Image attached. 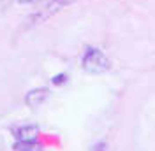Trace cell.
Here are the masks:
<instances>
[{"instance_id":"obj_7","label":"cell","mask_w":155,"mask_h":151,"mask_svg":"<svg viewBox=\"0 0 155 151\" xmlns=\"http://www.w3.org/2000/svg\"><path fill=\"white\" fill-rule=\"evenodd\" d=\"M92 151H107V146H106V142H97L95 146L92 148Z\"/></svg>"},{"instance_id":"obj_3","label":"cell","mask_w":155,"mask_h":151,"mask_svg":"<svg viewBox=\"0 0 155 151\" xmlns=\"http://www.w3.org/2000/svg\"><path fill=\"white\" fill-rule=\"evenodd\" d=\"M39 125L35 123H25V125H18L12 128V135L16 141H34L39 135Z\"/></svg>"},{"instance_id":"obj_6","label":"cell","mask_w":155,"mask_h":151,"mask_svg":"<svg viewBox=\"0 0 155 151\" xmlns=\"http://www.w3.org/2000/svg\"><path fill=\"white\" fill-rule=\"evenodd\" d=\"M65 81H67V76H65V74H57V76H53V77H51V83H53L55 86L64 85Z\"/></svg>"},{"instance_id":"obj_1","label":"cell","mask_w":155,"mask_h":151,"mask_svg":"<svg viewBox=\"0 0 155 151\" xmlns=\"http://www.w3.org/2000/svg\"><path fill=\"white\" fill-rule=\"evenodd\" d=\"M83 70L88 74H104L106 70H109V58L104 55V51L97 49V47H87L83 60H81Z\"/></svg>"},{"instance_id":"obj_5","label":"cell","mask_w":155,"mask_h":151,"mask_svg":"<svg viewBox=\"0 0 155 151\" xmlns=\"http://www.w3.org/2000/svg\"><path fill=\"white\" fill-rule=\"evenodd\" d=\"M14 151H44V146L34 139V141H16L12 146Z\"/></svg>"},{"instance_id":"obj_2","label":"cell","mask_w":155,"mask_h":151,"mask_svg":"<svg viewBox=\"0 0 155 151\" xmlns=\"http://www.w3.org/2000/svg\"><path fill=\"white\" fill-rule=\"evenodd\" d=\"M74 2H78V0H42L39 4L37 12L32 16V21L37 23V21H42V19H48L49 16L57 14L58 11H62L64 7L72 5Z\"/></svg>"},{"instance_id":"obj_4","label":"cell","mask_w":155,"mask_h":151,"mask_svg":"<svg viewBox=\"0 0 155 151\" xmlns=\"http://www.w3.org/2000/svg\"><path fill=\"white\" fill-rule=\"evenodd\" d=\"M48 97H49L48 88H34V90H30L28 93L25 95V104L28 107H32V109H35V107L44 104Z\"/></svg>"}]
</instances>
